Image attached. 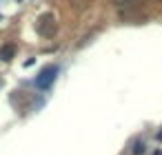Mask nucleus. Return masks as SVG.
<instances>
[{
  "label": "nucleus",
  "instance_id": "nucleus-1",
  "mask_svg": "<svg viewBox=\"0 0 162 155\" xmlns=\"http://www.w3.org/2000/svg\"><path fill=\"white\" fill-rule=\"evenodd\" d=\"M56 73H58V67H56V64H49L47 69H42V73L36 78V87H40V89H49V84L56 80Z\"/></svg>",
  "mask_w": 162,
  "mask_h": 155
},
{
  "label": "nucleus",
  "instance_id": "nucleus-2",
  "mask_svg": "<svg viewBox=\"0 0 162 155\" xmlns=\"http://www.w3.org/2000/svg\"><path fill=\"white\" fill-rule=\"evenodd\" d=\"M13 51H16L13 44H5L3 49H0V58H3V60H11L13 58Z\"/></svg>",
  "mask_w": 162,
  "mask_h": 155
},
{
  "label": "nucleus",
  "instance_id": "nucleus-3",
  "mask_svg": "<svg viewBox=\"0 0 162 155\" xmlns=\"http://www.w3.org/2000/svg\"><path fill=\"white\" fill-rule=\"evenodd\" d=\"M135 2H138V0H113L115 7H133Z\"/></svg>",
  "mask_w": 162,
  "mask_h": 155
}]
</instances>
